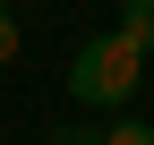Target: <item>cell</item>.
Listing matches in <instances>:
<instances>
[{
  "mask_svg": "<svg viewBox=\"0 0 154 145\" xmlns=\"http://www.w3.org/2000/svg\"><path fill=\"white\" fill-rule=\"evenodd\" d=\"M137 85H146V51L128 43L120 26L111 34H86V43L69 51V94L86 102V111H120Z\"/></svg>",
  "mask_w": 154,
  "mask_h": 145,
  "instance_id": "6da1fadb",
  "label": "cell"
},
{
  "mask_svg": "<svg viewBox=\"0 0 154 145\" xmlns=\"http://www.w3.org/2000/svg\"><path fill=\"white\" fill-rule=\"evenodd\" d=\"M120 34L137 51H154V0H120Z\"/></svg>",
  "mask_w": 154,
  "mask_h": 145,
  "instance_id": "7a4b0ae2",
  "label": "cell"
},
{
  "mask_svg": "<svg viewBox=\"0 0 154 145\" xmlns=\"http://www.w3.org/2000/svg\"><path fill=\"white\" fill-rule=\"evenodd\" d=\"M103 145H154V128H146V120H120V128H111Z\"/></svg>",
  "mask_w": 154,
  "mask_h": 145,
  "instance_id": "3957f363",
  "label": "cell"
},
{
  "mask_svg": "<svg viewBox=\"0 0 154 145\" xmlns=\"http://www.w3.org/2000/svg\"><path fill=\"white\" fill-rule=\"evenodd\" d=\"M9 60H17V17L0 9V68H9Z\"/></svg>",
  "mask_w": 154,
  "mask_h": 145,
  "instance_id": "277c9868",
  "label": "cell"
},
{
  "mask_svg": "<svg viewBox=\"0 0 154 145\" xmlns=\"http://www.w3.org/2000/svg\"><path fill=\"white\" fill-rule=\"evenodd\" d=\"M43 145H103V137H86V128H51Z\"/></svg>",
  "mask_w": 154,
  "mask_h": 145,
  "instance_id": "5b68a950",
  "label": "cell"
}]
</instances>
